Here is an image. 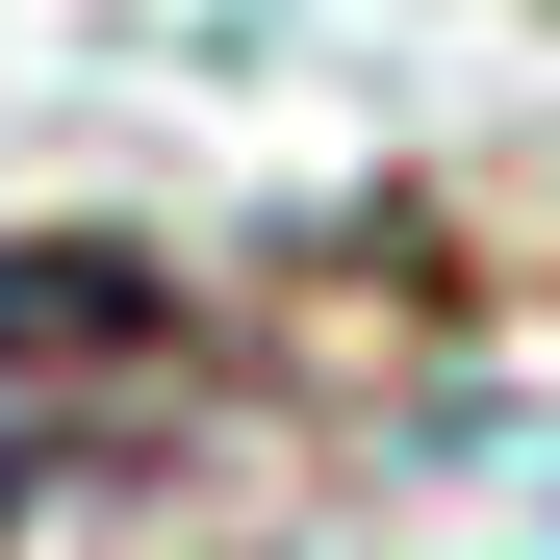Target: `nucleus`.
<instances>
[{"mask_svg":"<svg viewBox=\"0 0 560 560\" xmlns=\"http://www.w3.org/2000/svg\"><path fill=\"white\" fill-rule=\"evenodd\" d=\"M205 408V306L128 230H0V510H77L103 458Z\"/></svg>","mask_w":560,"mask_h":560,"instance_id":"obj_1","label":"nucleus"}]
</instances>
